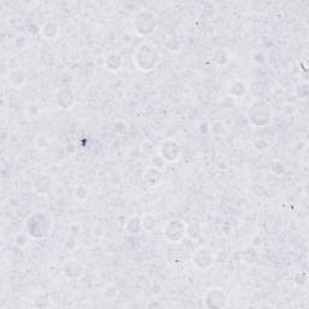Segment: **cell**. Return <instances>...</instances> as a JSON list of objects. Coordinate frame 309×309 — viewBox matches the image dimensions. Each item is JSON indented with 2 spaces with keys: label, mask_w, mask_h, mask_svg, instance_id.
Masks as SVG:
<instances>
[{
  "label": "cell",
  "mask_w": 309,
  "mask_h": 309,
  "mask_svg": "<svg viewBox=\"0 0 309 309\" xmlns=\"http://www.w3.org/2000/svg\"><path fill=\"white\" fill-rule=\"evenodd\" d=\"M9 82L15 88H21V86H23V83L26 82V75L21 70L12 71L9 76Z\"/></svg>",
  "instance_id": "cell-5"
},
{
  "label": "cell",
  "mask_w": 309,
  "mask_h": 309,
  "mask_svg": "<svg viewBox=\"0 0 309 309\" xmlns=\"http://www.w3.org/2000/svg\"><path fill=\"white\" fill-rule=\"evenodd\" d=\"M186 233V226L182 220H171L164 228V235L172 242H180Z\"/></svg>",
  "instance_id": "cell-2"
},
{
  "label": "cell",
  "mask_w": 309,
  "mask_h": 309,
  "mask_svg": "<svg viewBox=\"0 0 309 309\" xmlns=\"http://www.w3.org/2000/svg\"><path fill=\"white\" fill-rule=\"evenodd\" d=\"M161 154L162 157L167 161H175L180 156V149L175 141H166L162 146H161Z\"/></svg>",
  "instance_id": "cell-3"
},
{
  "label": "cell",
  "mask_w": 309,
  "mask_h": 309,
  "mask_svg": "<svg viewBox=\"0 0 309 309\" xmlns=\"http://www.w3.org/2000/svg\"><path fill=\"white\" fill-rule=\"evenodd\" d=\"M193 262L196 263L199 268L205 269V268H208L211 263H213V256L210 255V252L208 251L207 249L200 247V249L197 250L196 254H194Z\"/></svg>",
  "instance_id": "cell-4"
},
{
  "label": "cell",
  "mask_w": 309,
  "mask_h": 309,
  "mask_svg": "<svg viewBox=\"0 0 309 309\" xmlns=\"http://www.w3.org/2000/svg\"><path fill=\"white\" fill-rule=\"evenodd\" d=\"M152 56H156L154 47L150 46L149 44H144L136 50V54L134 55V63L139 66L140 70H151V69L155 68L156 62H157V58H147L152 57Z\"/></svg>",
  "instance_id": "cell-1"
}]
</instances>
